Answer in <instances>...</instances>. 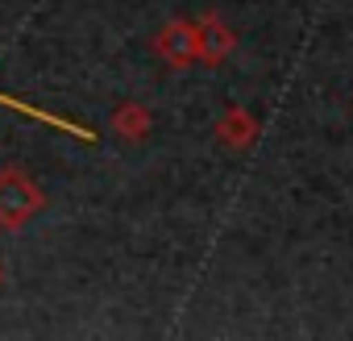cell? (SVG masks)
Masks as SVG:
<instances>
[{"instance_id": "cell-1", "label": "cell", "mask_w": 353, "mask_h": 341, "mask_svg": "<svg viewBox=\"0 0 353 341\" xmlns=\"http://www.w3.org/2000/svg\"><path fill=\"white\" fill-rule=\"evenodd\" d=\"M38 208H42V196H38V188L21 175V170H0V225L17 229Z\"/></svg>"}, {"instance_id": "cell-2", "label": "cell", "mask_w": 353, "mask_h": 341, "mask_svg": "<svg viewBox=\"0 0 353 341\" xmlns=\"http://www.w3.org/2000/svg\"><path fill=\"white\" fill-rule=\"evenodd\" d=\"M0 104H5V108H17V113H26V117H38V121H50V125H59V129H71V133H79V137H92V129H79V125H67L63 117H50V113H38V108H30V104H21V100H13V96H0Z\"/></svg>"}]
</instances>
